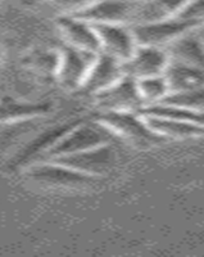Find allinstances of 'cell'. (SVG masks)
Wrapping results in <instances>:
<instances>
[{
  "instance_id": "cell-1",
  "label": "cell",
  "mask_w": 204,
  "mask_h": 257,
  "mask_svg": "<svg viewBox=\"0 0 204 257\" xmlns=\"http://www.w3.org/2000/svg\"><path fill=\"white\" fill-rule=\"evenodd\" d=\"M114 138L116 135L98 121L95 123H82L79 121L67 133H64L39 160H53V158L84 152L88 149L105 146V144H112Z\"/></svg>"
},
{
  "instance_id": "cell-2",
  "label": "cell",
  "mask_w": 204,
  "mask_h": 257,
  "mask_svg": "<svg viewBox=\"0 0 204 257\" xmlns=\"http://www.w3.org/2000/svg\"><path fill=\"white\" fill-rule=\"evenodd\" d=\"M98 122L109 128L116 137L135 146L149 147L163 143L164 139L150 130L139 112H102Z\"/></svg>"
},
{
  "instance_id": "cell-3",
  "label": "cell",
  "mask_w": 204,
  "mask_h": 257,
  "mask_svg": "<svg viewBox=\"0 0 204 257\" xmlns=\"http://www.w3.org/2000/svg\"><path fill=\"white\" fill-rule=\"evenodd\" d=\"M27 175L39 184L59 189H80L95 185L99 180L54 161H39L30 167Z\"/></svg>"
},
{
  "instance_id": "cell-4",
  "label": "cell",
  "mask_w": 204,
  "mask_h": 257,
  "mask_svg": "<svg viewBox=\"0 0 204 257\" xmlns=\"http://www.w3.org/2000/svg\"><path fill=\"white\" fill-rule=\"evenodd\" d=\"M96 56L98 53L64 44L59 50V63L56 73L62 88L66 90H79Z\"/></svg>"
},
{
  "instance_id": "cell-5",
  "label": "cell",
  "mask_w": 204,
  "mask_h": 257,
  "mask_svg": "<svg viewBox=\"0 0 204 257\" xmlns=\"http://www.w3.org/2000/svg\"><path fill=\"white\" fill-rule=\"evenodd\" d=\"M93 96L102 112H139L144 107L136 81L130 76H123Z\"/></svg>"
},
{
  "instance_id": "cell-6",
  "label": "cell",
  "mask_w": 204,
  "mask_h": 257,
  "mask_svg": "<svg viewBox=\"0 0 204 257\" xmlns=\"http://www.w3.org/2000/svg\"><path fill=\"white\" fill-rule=\"evenodd\" d=\"M198 26H201V25L182 22L177 18L171 17L166 20L148 22V24L131 25V30L136 45L166 48L178 36Z\"/></svg>"
},
{
  "instance_id": "cell-7",
  "label": "cell",
  "mask_w": 204,
  "mask_h": 257,
  "mask_svg": "<svg viewBox=\"0 0 204 257\" xmlns=\"http://www.w3.org/2000/svg\"><path fill=\"white\" fill-rule=\"evenodd\" d=\"M47 161H54V162L76 170L79 173L100 178V176L107 175L113 169L116 164V151L111 144H105V146L88 149L84 152Z\"/></svg>"
},
{
  "instance_id": "cell-8",
  "label": "cell",
  "mask_w": 204,
  "mask_h": 257,
  "mask_svg": "<svg viewBox=\"0 0 204 257\" xmlns=\"http://www.w3.org/2000/svg\"><path fill=\"white\" fill-rule=\"evenodd\" d=\"M134 7L135 2L131 0H94L89 6L71 16L81 18L91 25H131Z\"/></svg>"
},
{
  "instance_id": "cell-9",
  "label": "cell",
  "mask_w": 204,
  "mask_h": 257,
  "mask_svg": "<svg viewBox=\"0 0 204 257\" xmlns=\"http://www.w3.org/2000/svg\"><path fill=\"white\" fill-rule=\"evenodd\" d=\"M93 26L99 38L100 52L122 62L131 58L136 48V41L130 25L100 24Z\"/></svg>"
},
{
  "instance_id": "cell-10",
  "label": "cell",
  "mask_w": 204,
  "mask_h": 257,
  "mask_svg": "<svg viewBox=\"0 0 204 257\" xmlns=\"http://www.w3.org/2000/svg\"><path fill=\"white\" fill-rule=\"evenodd\" d=\"M123 76H126L123 62L107 53L99 52L79 90L89 95H95L109 88Z\"/></svg>"
},
{
  "instance_id": "cell-11",
  "label": "cell",
  "mask_w": 204,
  "mask_h": 257,
  "mask_svg": "<svg viewBox=\"0 0 204 257\" xmlns=\"http://www.w3.org/2000/svg\"><path fill=\"white\" fill-rule=\"evenodd\" d=\"M169 59L164 48L136 45L131 58L123 62L126 76L134 80L163 75Z\"/></svg>"
},
{
  "instance_id": "cell-12",
  "label": "cell",
  "mask_w": 204,
  "mask_h": 257,
  "mask_svg": "<svg viewBox=\"0 0 204 257\" xmlns=\"http://www.w3.org/2000/svg\"><path fill=\"white\" fill-rule=\"evenodd\" d=\"M201 31L203 25L189 30L175 39L172 43H169L164 48L169 61L203 68L204 45Z\"/></svg>"
},
{
  "instance_id": "cell-13",
  "label": "cell",
  "mask_w": 204,
  "mask_h": 257,
  "mask_svg": "<svg viewBox=\"0 0 204 257\" xmlns=\"http://www.w3.org/2000/svg\"><path fill=\"white\" fill-rule=\"evenodd\" d=\"M57 25L64 40L67 41L66 44L93 53L100 52L99 38L90 22H86L75 16L64 15L59 16Z\"/></svg>"
},
{
  "instance_id": "cell-14",
  "label": "cell",
  "mask_w": 204,
  "mask_h": 257,
  "mask_svg": "<svg viewBox=\"0 0 204 257\" xmlns=\"http://www.w3.org/2000/svg\"><path fill=\"white\" fill-rule=\"evenodd\" d=\"M163 77L168 86V91L192 90L203 88V68L169 61Z\"/></svg>"
},
{
  "instance_id": "cell-15",
  "label": "cell",
  "mask_w": 204,
  "mask_h": 257,
  "mask_svg": "<svg viewBox=\"0 0 204 257\" xmlns=\"http://www.w3.org/2000/svg\"><path fill=\"white\" fill-rule=\"evenodd\" d=\"M146 125L150 127L152 132L167 139H191V138H198L203 135V125H198L194 122H187V121H177L168 120V118H162V117L148 116V114H141Z\"/></svg>"
},
{
  "instance_id": "cell-16",
  "label": "cell",
  "mask_w": 204,
  "mask_h": 257,
  "mask_svg": "<svg viewBox=\"0 0 204 257\" xmlns=\"http://www.w3.org/2000/svg\"><path fill=\"white\" fill-rule=\"evenodd\" d=\"M52 109L50 103H20L6 99L0 102V122L9 123L12 121L40 117Z\"/></svg>"
},
{
  "instance_id": "cell-17",
  "label": "cell",
  "mask_w": 204,
  "mask_h": 257,
  "mask_svg": "<svg viewBox=\"0 0 204 257\" xmlns=\"http://www.w3.org/2000/svg\"><path fill=\"white\" fill-rule=\"evenodd\" d=\"M139 113L162 117V118H168V120L187 121V122H194L198 123V125H203L204 123L203 112L189 111V109L178 108V107H175V105L164 104V103L144 105L143 108L139 111Z\"/></svg>"
},
{
  "instance_id": "cell-18",
  "label": "cell",
  "mask_w": 204,
  "mask_h": 257,
  "mask_svg": "<svg viewBox=\"0 0 204 257\" xmlns=\"http://www.w3.org/2000/svg\"><path fill=\"white\" fill-rule=\"evenodd\" d=\"M135 81H136L137 91L140 94L144 105L155 104L160 102L168 93V86H167L163 75L143 77Z\"/></svg>"
},
{
  "instance_id": "cell-19",
  "label": "cell",
  "mask_w": 204,
  "mask_h": 257,
  "mask_svg": "<svg viewBox=\"0 0 204 257\" xmlns=\"http://www.w3.org/2000/svg\"><path fill=\"white\" fill-rule=\"evenodd\" d=\"M203 88L192 89V90L168 91L163 99L158 103L171 104L178 108L189 109V111L203 112L204 93Z\"/></svg>"
},
{
  "instance_id": "cell-20",
  "label": "cell",
  "mask_w": 204,
  "mask_h": 257,
  "mask_svg": "<svg viewBox=\"0 0 204 257\" xmlns=\"http://www.w3.org/2000/svg\"><path fill=\"white\" fill-rule=\"evenodd\" d=\"M204 16V0H189L177 12L175 18L189 22V24L203 25Z\"/></svg>"
},
{
  "instance_id": "cell-21",
  "label": "cell",
  "mask_w": 204,
  "mask_h": 257,
  "mask_svg": "<svg viewBox=\"0 0 204 257\" xmlns=\"http://www.w3.org/2000/svg\"><path fill=\"white\" fill-rule=\"evenodd\" d=\"M94 0H49L48 3L61 12V16L75 15Z\"/></svg>"
},
{
  "instance_id": "cell-22",
  "label": "cell",
  "mask_w": 204,
  "mask_h": 257,
  "mask_svg": "<svg viewBox=\"0 0 204 257\" xmlns=\"http://www.w3.org/2000/svg\"><path fill=\"white\" fill-rule=\"evenodd\" d=\"M131 2H139V0H131Z\"/></svg>"
},
{
  "instance_id": "cell-23",
  "label": "cell",
  "mask_w": 204,
  "mask_h": 257,
  "mask_svg": "<svg viewBox=\"0 0 204 257\" xmlns=\"http://www.w3.org/2000/svg\"><path fill=\"white\" fill-rule=\"evenodd\" d=\"M45 2H49V0H45Z\"/></svg>"
}]
</instances>
